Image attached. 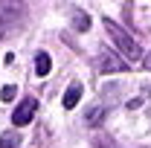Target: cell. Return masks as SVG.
Masks as SVG:
<instances>
[{"label":"cell","mask_w":151,"mask_h":148,"mask_svg":"<svg viewBox=\"0 0 151 148\" xmlns=\"http://www.w3.org/2000/svg\"><path fill=\"white\" fill-rule=\"evenodd\" d=\"M102 23H105V29H108L111 41L116 44V47H119V52L128 58V61H142V50H139V44H137V41H134V38L128 35V32H125V29H122L119 23H116V20L105 18Z\"/></svg>","instance_id":"6da1fadb"},{"label":"cell","mask_w":151,"mask_h":148,"mask_svg":"<svg viewBox=\"0 0 151 148\" xmlns=\"http://www.w3.org/2000/svg\"><path fill=\"white\" fill-rule=\"evenodd\" d=\"M23 18V6L20 3H0V38L12 32V26H18Z\"/></svg>","instance_id":"7a4b0ae2"},{"label":"cell","mask_w":151,"mask_h":148,"mask_svg":"<svg viewBox=\"0 0 151 148\" xmlns=\"http://www.w3.org/2000/svg\"><path fill=\"white\" fill-rule=\"evenodd\" d=\"M96 70L99 73H128V64L116 55L113 50H102L96 58Z\"/></svg>","instance_id":"3957f363"},{"label":"cell","mask_w":151,"mask_h":148,"mask_svg":"<svg viewBox=\"0 0 151 148\" xmlns=\"http://www.w3.org/2000/svg\"><path fill=\"white\" fill-rule=\"evenodd\" d=\"M35 111H38V99H35V96H26L18 108H15V113H12V122L20 128V125H26V122H32V119H35Z\"/></svg>","instance_id":"277c9868"},{"label":"cell","mask_w":151,"mask_h":148,"mask_svg":"<svg viewBox=\"0 0 151 148\" xmlns=\"http://www.w3.org/2000/svg\"><path fill=\"white\" fill-rule=\"evenodd\" d=\"M78 99H81V84L73 81V84L67 87V93H64V108H76V105H78Z\"/></svg>","instance_id":"5b68a950"},{"label":"cell","mask_w":151,"mask_h":148,"mask_svg":"<svg viewBox=\"0 0 151 148\" xmlns=\"http://www.w3.org/2000/svg\"><path fill=\"white\" fill-rule=\"evenodd\" d=\"M18 145H20L18 131H6V134H0V148H18Z\"/></svg>","instance_id":"8992f818"},{"label":"cell","mask_w":151,"mask_h":148,"mask_svg":"<svg viewBox=\"0 0 151 148\" xmlns=\"http://www.w3.org/2000/svg\"><path fill=\"white\" fill-rule=\"evenodd\" d=\"M35 73L38 75L50 73V55H47V52H38V55H35Z\"/></svg>","instance_id":"52a82bcc"},{"label":"cell","mask_w":151,"mask_h":148,"mask_svg":"<svg viewBox=\"0 0 151 148\" xmlns=\"http://www.w3.org/2000/svg\"><path fill=\"white\" fill-rule=\"evenodd\" d=\"M102 116H105V108H90V111H87V125H90V128L102 125Z\"/></svg>","instance_id":"ba28073f"},{"label":"cell","mask_w":151,"mask_h":148,"mask_svg":"<svg viewBox=\"0 0 151 148\" xmlns=\"http://www.w3.org/2000/svg\"><path fill=\"white\" fill-rule=\"evenodd\" d=\"M73 20H76V29H78V32H84V29L90 26V18H87L84 12H78V9H73Z\"/></svg>","instance_id":"9c48e42d"},{"label":"cell","mask_w":151,"mask_h":148,"mask_svg":"<svg viewBox=\"0 0 151 148\" xmlns=\"http://www.w3.org/2000/svg\"><path fill=\"white\" fill-rule=\"evenodd\" d=\"M15 87H12V84H6V87H3V90H0V99H3V102H12V99H15Z\"/></svg>","instance_id":"30bf717a"},{"label":"cell","mask_w":151,"mask_h":148,"mask_svg":"<svg viewBox=\"0 0 151 148\" xmlns=\"http://www.w3.org/2000/svg\"><path fill=\"white\" fill-rule=\"evenodd\" d=\"M96 148H116V145H113V139H108V137H99L96 139Z\"/></svg>","instance_id":"8fae6325"},{"label":"cell","mask_w":151,"mask_h":148,"mask_svg":"<svg viewBox=\"0 0 151 148\" xmlns=\"http://www.w3.org/2000/svg\"><path fill=\"white\" fill-rule=\"evenodd\" d=\"M142 67H145V70H148V73H151V52H148V55H145V58H142Z\"/></svg>","instance_id":"7c38bea8"}]
</instances>
